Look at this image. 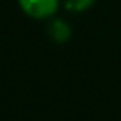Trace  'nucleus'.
<instances>
[{"label":"nucleus","mask_w":121,"mask_h":121,"mask_svg":"<svg viewBox=\"0 0 121 121\" xmlns=\"http://www.w3.org/2000/svg\"><path fill=\"white\" fill-rule=\"evenodd\" d=\"M20 7L25 14L36 20H43L52 16L59 7V0H18Z\"/></svg>","instance_id":"obj_1"},{"label":"nucleus","mask_w":121,"mask_h":121,"mask_svg":"<svg viewBox=\"0 0 121 121\" xmlns=\"http://www.w3.org/2000/svg\"><path fill=\"white\" fill-rule=\"evenodd\" d=\"M50 36H52L53 41L57 43H64L69 39V36H71V29H69L68 25H66L62 20H55V22L50 25Z\"/></svg>","instance_id":"obj_2"},{"label":"nucleus","mask_w":121,"mask_h":121,"mask_svg":"<svg viewBox=\"0 0 121 121\" xmlns=\"http://www.w3.org/2000/svg\"><path fill=\"white\" fill-rule=\"evenodd\" d=\"M93 4H95V0H64L66 9H69V11H75V13L86 11V9H89Z\"/></svg>","instance_id":"obj_3"}]
</instances>
